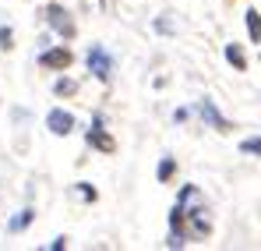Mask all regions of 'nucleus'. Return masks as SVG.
<instances>
[{
  "label": "nucleus",
  "instance_id": "f257e3e1",
  "mask_svg": "<svg viewBox=\"0 0 261 251\" xmlns=\"http://www.w3.org/2000/svg\"><path fill=\"white\" fill-rule=\"evenodd\" d=\"M88 71H92L99 82H110V75H113V57H110L102 46H92V50H88Z\"/></svg>",
  "mask_w": 261,
  "mask_h": 251
},
{
  "label": "nucleus",
  "instance_id": "f03ea898",
  "mask_svg": "<svg viewBox=\"0 0 261 251\" xmlns=\"http://www.w3.org/2000/svg\"><path fill=\"white\" fill-rule=\"evenodd\" d=\"M46 18H49V25L64 36V39H71L74 36V21H71V14L60 7V4H53V7H46Z\"/></svg>",
  "mask_w": 261,
  "mask_h": 251
},
{
  "label": "nucleus",
  "instance_id": "7ed1b4c3",
  "mask_svg": "<svg viewBox=\"0 0 261 251\" xmlns=\"http://www.w3.org/2000/svg\"><path fill=\"white\" fill-rule=\"evenodd\" d=\"M71 50H64V46H57V50H43L39 53V64L43 67H53V71H64V67H71Z\"/></svg>",
  "mask_w": 261,
  "mask_h": 251
},
{
  "label": "nucleus",
  "instance_id": "20e7f679",
  "mask_svg": "<svg viewBox=\"0 0 261 251\" xmlns=\"http://www.w3.org/2000/svg\"><path fill=\"white\" fill-rule=\"evenodd\" d=\"M46 127H49L53 134H71V127H74V117H71L67 110H49V117H46Z\"/></svg>",
  "mask_w": 261,
  "mask_h": 251
},
{
  "label": "nucleus",
  "instance_id": "39448f33",
  "mask_svg": "<svg viewBox=\"0 0 261 251\" xmlns=\"http://www.w3.org/2000/svg\"><path fill=\"white\" fill-rule=\"evenodd\" d=\"M88 145H95L99 152H113V149H117V145H113V138L102 131V124H99V121H95V127H92V131H88Z\"/></svg>",
  "mask_w": 261,
  "mask_h": 251
},
{
  "label": "nucleus",
  "instance_id": "423d86ee",
  "mask_svg": "<svg viewBox=\"0 0 261 251\" xmlns=\"http://www.w3.org/2000/svg\"><path fill=\"white\" fill-rule=\"evenodd\" d=\"M201 117H205L212 127H219V131H229V124L222 121V113L216 110V103H212V99H205V103H201Z\"/></svg>",
  "mask_w": 261,
  "mask_h": 251
},
{
  "label": "nucleus",
  "instance_id": "0eeeda50",
  "mask_svg": "<svg viewBox=\"0 0 261 251\" xmlns=\"http://www.w3.org/2000/svg\"><path fill=\"white\" fill-rule=\"evenodd\" d=\"M226 60H229V64H233L237 71H244V67H247V57H244L240 42H229V46H226Z\"/></svg>",
  "mask_w": 261,
  "mask_h": 251
},
{
  "label": "nucleus",
  "instance_id": "6e6552de",
  "mask_svg": "<svg viewBox=\"0 0 261 251\" xmlns=\"http://www.w3.org/2000/svg\"><path fill=\"white\" fill-rule=\"evenodd\" d=\"M32 216H36L32 209H21L18 216H14V219H11V223H7V230H11V234H21V230H25V226L32 223Z\"/></svg>",
  "mask_w": 261,
  "mask_h": 251
},
{
  "label": "nucleus",
  "instance_id": "1a4fd4ad",
  "mask_svg": "<svg viewBox=\"0 0 261 251\" xmlns=\"http://www.w3.org/2000/svg\"><path fill=\"white\" fill-rule=\"evenodd\" d=\"M247 36L254 42H261V14L258 11H247Z\"/></svg>",
  "mask_w": 261,
  "mask_h": 251
},
{
  "label": "nucleus",
  "instance_id": "9d476101",
  "mask_svg": "<svg viewBox=\"0 0 261 251\" xmlns=\"http://www.w3.org/2000/svg\"><path fill=\"white\" fill-rule=\"evenodd\" d=\"M173 170H176V163L166 156V159L159 163V170H155V177H159V180H170V177H173Z\"/></svg>",
  "mask_w": 261,
  "mask_h": 251
},
{
  "label": "nucleus",
  "instance_id": "9b49d317",
  "mask_svg": "<svg viewBox=\"0 0 261 251\" xmlns=\"http://www.w3.org/2000/svg\"><path fill=\"white\" fill-rule=\"evenodd\" d=\"M240 152H251V156H261V138H247V142H240Z\"/></svg>",
  "mask_w": 261,
  "mask_h": 251
},
{
  "label": "nucleus",
  "instance_id": "f8f14e48",
  "mask_svg": "<svg viewBox=\"0 0 261 251\" xmlns=\"http://www.w3.org/2000/svg\"><path fill=\"white\" fill-rule=\"evenodd\" d=\"M71 92H78V85L71 82V78H60L57 82V96H71Z\"/></svg>",
  "mask_w": 261,
  "mask_h": 251
},
{
  "label": "nucleus",
  "instance_id": "ddd939ff",
  "mask_svg": "<svg viewBox=\"0 0 261 251\" xmlns=\"http://www.w3.org/2000/svg\"><path fill=\"white\" fill-rule=\"evenodd\" d=\"M0 46L11 50V29H0Z\"/></svg>",
  "mask_w": 261,
  "mask_h": 251
},
{
  "label": "nucleus",
  "instance_id": "4468645a",
  "mask_svg": "<svg viewBox=\"0 0 261 251\" xmlns=\"http://www.w3.org/2000/svg\"><path fill=\"white\" fill-rule=\"evenodd\" d=\"M82 195H85L88 202H95V188H88V184H82Z\"/></svg>",
  "mask_w": 261,
  "mask_h": 251
}]
</instances>
